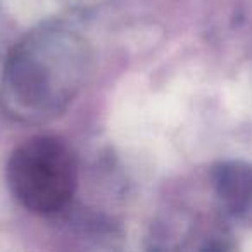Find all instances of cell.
Instances as JSON below:
<instances>
[{
	"label": "cell",
	"mask_w": 252,
	"mask_h": 252,
	"mask_svg": "<svg viewBox=\"0 0 252 252\" xmlns=\"http://www.w3.org/2000/svg\"><path fill=\"white\" fill-rule=\"evenodd\" d=\"M90 45L76 32L43 26L23 36L2 71L0 102L25 125L61 116L76 98L90 71Z\"/></svg>",
	"instance_id": "6da1fadb"
},
{
	"label": "cell",
	"mask_w": 252,
	"mask_h": 252,
	"mask_svg": "<svg viewBox=\"0 0 252 252\" xmlns=\"http://www.w3.org/2000/svg\"><path fill=\"white\" fill-rule=\"evenodd\" d=\"M5 176L11 193L25 209L54 214L73 199L78 164L73 151L63 140L38 135L14 149Z\"/></svg>",
	"instance_id": "7a4b0ae2"
},
{
	"label": "cell",
	"mask_w": 252,
	"mask_h": 252,
	"mask_svg": "<svg viewBox=\"0 0 252 252\" xmlns=\"http://www.w3.org/2000/svg\"><path fill=\"white\" fill-rule=\"evenodd\" d=\"M213 183L221 202L235 214L247 209L252 199V166L244 161L221 162L213 171Z\"/></svg>",
	"instance_id": "3957f363"
}]
</instances>
